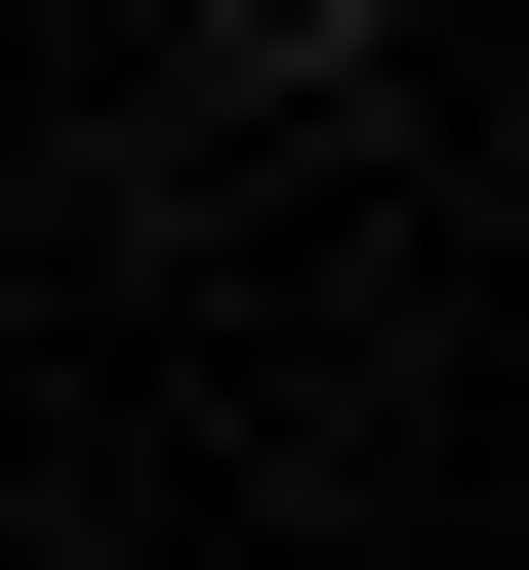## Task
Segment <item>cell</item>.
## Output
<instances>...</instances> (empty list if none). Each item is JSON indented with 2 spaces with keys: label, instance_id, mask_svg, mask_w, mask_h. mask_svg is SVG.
<instances>
[{
  "label": "cell",
  "instance_id": "1",
  "mask_svg": "<svg viewBox=\"0 0 529 570\" xmlns=\"http://www.w3.org/2000/svg\"><path fill=\"white\" fill-rule=\"evenodd\" d=\"M164 82H204V122H366V82H408V0H164Z\"/></svg>",
  "mask_w": 529,
  "mask_h": 570
}]
</instances>
